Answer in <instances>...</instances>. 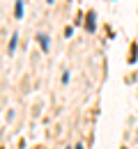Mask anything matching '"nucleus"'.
I'll list each match as a JSON object with an SVG mask.
<instances>
[{"label":"nucleus","mask_w":138,"mask_h":149,"mask_svg":"<svg viewBox=\"0 0 138 149\" xmlns=\"http://www.w3.org/2000/svg\"><path fill=\"white\" fill-rule=\"evenodd\" d=\"M85 30L88 32H97V14L90 9L88 12V16H85Z\"/></svg>","instance_id":"f257e3e1"},{"label":"nucleus","mask_w":138,"mask_h":149,"mask_svg":"<svg viewBox=\"0 0 138 149\" xmlns=\"http://www.w3.org/2000/svg\"><path fill=\"white\" fill-rule=\"evenodd\" d=\"M37 41H39L41 51H44V53H48V48H51V37H48V35H44V32H39V35H37Z\"/></svg>","instance_id":"f03ea898"},{"label":"nucleus","mask_w":138,"mask_h":149,"mask_svg":"<svg viewBox=\"0 0 138 149\" xmlns=\"http://www.w3.org/2000/svg\"><path fill=\"white\" fill-rule=\"evenodd\" d=\"M23 7H25V0H14V19L16 21L23 19Z\"/></svg>","instance_id":"7ed1b4c3"},{"label":"nucleus","mask_w":138,"mask_h":149,"mask_svg":"<svg viewBox=\"0 0 138 149\" xmlns=\"http://www.w3.org/2000/svg\"><path fill=\"white\" fill-rule=\"evenodd\" d=\"M16 46H19V35L14 32V35H12V39H9V46H7V55H9V57L14 55V51H16Z\"/></svg>","instance_id":"20e7f679"},{"label":"nucleus","mask_w":138,"mask_h":149,"mask_svg":"<svg viewBox=\"0 0 138 149\" xmlns=\"http://www.w3.org/2000/svg\"><path fill=\"white\" fill-rule=\"evenodd\" d=\"M71 35H74V25H67V28H64V37L69 39Z\"/></svg>","instance_id":"39448f33"},{"label":"nucleus","mask_w":138,"mask_h":149,"mask_svg":"<svg viewBox=\"0 0 138 149\" xmlns=\"http://www.w3.org/2000/svg\"><path fill=\"white\" fill-rule=\"evenodd\" d=\"M69 78H71L69 71H62V85H67V83H69Z\"/></svg>","instance_id":"423d86ee"},{"label":"nucleus","mask_w":138,"mask_h":149,"mask_svg":"<svg viewBox=\"0 0 138 149\" xmlns=\"http://www.w3.org/2000/svg\"><path fill=\"white\" fill-rule=\"evenodd\" d=\"M74 149H85V147H83V142H78V145H76Z\"/></svg>","instance_id":"0eeeda50"},{"label":"nucleus","mask_w":138,"mask_h":149,"mask_svg":"<svg viewBox=\"0 0 138 149\" xmlns=\"http://www.w3.org/2000/svg\"><path fill=\"white\" fill-rule=\"evenodd\" d=\"M53 2H55V0H46V5H53Z\"/></svg>","instance_id":"6e6552de"},{"label":"nucleus","mask_w":138,"mask_h":149,"mask_svg":"<svg viewBox=\"0 0 138 149\" xmlns=\"http://www.w3.org/2000/svg\"><path fill=\"white\" fill-rule=\"evenodd\" d=\"M67 149H74V147H67Z\"/></svg>","instance_id":"1a4fd4ad"}]
</instances>
